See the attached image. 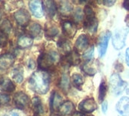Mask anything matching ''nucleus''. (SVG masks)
<instances>
[{
	"label": "nucleus",
	"mask_w": 129,
	"mask_h": 116,
	"mask_svg": "<svg viewBox=\"0 0 129 116\" xmlns=\"http://www.w3.org/2000/svg\"><path fill=\"white\" fill-rule=\"evenodd\" d=\"M49 75L44 70H38L35 72L29 79L30 88L39 94H45L49 88Z\"/></svg>",
	"instance_id": "nucleus-1"
},
{
	"label": "nucleus",
	"mask_w": 129,
	"mask_h": 116,
	"mask_svg": "<svg viewBox=\"0 0 129 116\" xmlns=\"http://www.w3.org/2000/svg\"><path fill=\"white\" fill-rule=\"evenodd\" d=\"M128 34L126 28H120L115 31L113 36V45L115 49L121 50L125 45V39Z\"/></svg>",
	"instance_id": "nucleus-2"
},
{
	"label": "nucleus",
	"mask_w": 129,
	"mask_h": 116,
	"mask_svg": "<svg viewBox=\"0 0 129 116\" xmlns=\"http://www.w3.org/2000/svg\"><path fill=\"white\" fill-rule=\"evenodd\" d=\"M58 57L56 54H42L38 59V65L42 69H47L52 66Z\"/></svg>",
	"instance_id": "nucleus-3"
},
{
	"label": "nucleus",
	"mask_w": 129,
	"mask_h": 116,
	"mask_svg": "<svg viewBox=\"0 0 129 116\" xmlns=\"http://www.w3.org/2000/svg\"><path fill=\"white\" fill-rule=\"evenodd\" d=\"M110 87L113 93L116 95L120 94L126 88L127 83L122 80L121 77L118 74H113L110 77Z\"/></svg>",
	"instance_id": "nucleus-4"
},
{
	"label": "nucleus",
	"mask_w": 129,
	"mask_h": 116,
	"mask_svg": "<svg viewBox=\"0 0 129 116\" xmlns=\"http://www.w3.org/2000/svg\"><path fill=\"white\" fill-rule=\"evenodd\" d=\"M14 101L16 106L20 109H24L29 103V99L26 94L23 92H18L14 94Z\"/></svg>",
	"instance_id": "nucleus-5"
},
{
	"label": "nucleus",
	"mask_w": 129,
	"mask_h": 116,
	"mask_svg": "<svg viewBox=\"0 0 129 116\" xmlns=\"http://www.w3.org/2000/svg\"><path fill=\"white\" fill-rule=\"evenodd\" d=\"M14 18L19 25L25 26L29 22L30 15L26 10L20 9L14 13Z\"/></svg>",
	"instance_id": "nucleus-6"
},
{
	"label": "nucleus",
	"mask_w": 129,
	"mask_h": 116,
	"mask_svg": "<svg viewBox=\"0 0 129 116\" xmlns=\"http://www.w3.org/2000/svg\"><path fill=\"white\" fill-rule=\"evenodd\" d=\"M111 38V32L110 31H107L104 32L100 38V42H99V46H98V51L100 56L102 57L105 55L108 46V42L109 40Z\"/></svg>",
	"instance_id": "nucleus-7"
},
{
	"label": "nucleus",
	"mask_w": 129,
	"mask_h": 116,
	"mask_svg": "<svg viewBox=\"0 0 129 116\" xmlns=\"http://www.w3.org/2000/svg\"><path fill=\"white\" fill-rule=\"evenodd\" d=\"M29 9L33 14L36 17H42L44 14V9L42 2L39 0H33L29 3Z\"/></svg>",
	"instance_id": "nucleus-8"
},
{
	"label": "nucleus",
	"mask_w": 129,
	"mask_h": 116,
	"mask_svg": "<svg viewBox=\"0 0 129 116\" xmlns=\"http://www.w3.org/2000/svg\"><path fill=\"white\" fill-rule=\"evenodd\" d=\"M79 109L84 112L91 113L97 109V104L94 99L88 98L82 101V103L79 104Z\"/></svg>",
	"instance_id": "nucleus-9"
},
{
	"label": "nucleus",
	"mask_w": 129,
	"mask_h": 116,
	"mask_svg": "<svg viewBox=\"0 0 129 116\" xmlns=\"http://www.w3.org/2000/svg\"><path fill=\"white\" fill-rule=\"evenodd\" d=\"M116 110L122 116H129V98L122 97L116 105Z\"/></svg>",
	"instance_id": "nucleus-10"
},
{
	"label": "nucleus",
	"mask_w": 129,
	"mask_h": 116,
	"mask_svg": "<svg viewBox=\"0 0 129 116\" xmlns=\"http://www.w3.org/2000/svg\"><path fill=\"white\" fill-rule=\"evenodd\" d=\"M14 63V57L11 54H5L0 56V69L10 68Z\"/></svg>",
	"instance_id": "nucleus-11"
},
{
	"label": "nucleus",
	"mask_w": 129,
	"mask_h": 116,
	"mask_svg": "<svg viewBox=\"0 0 129 116\" xmlns=\"http://www.w3.org/2000/svg\"><path fill=\"white\" fill-rule=\"evenodd\" d=\"M76 26L74 23L70 21H65L63 23V32L64 35L69 38H73L75 34L76 33Z\"/></svg>",
	"instance_id": "nucleus-12"
},
{
	"label": "nucleus",
	"mask_w": 129,
	"mask_h": 116,
	"mask_svg": "<svg viewBox=\"0 0 129 116\" xmlns=\"http://www.w3.org/2000/svg\"><path fill=\"white\" fill-rule=\"evenodd\" d=\"M98 26V20L94 17H87L85 23H84V27L85 29L88 31L89 32H95L97 31Z\"/></svg>",
	"instance_id": "nucleus-13"
},
{
	"label": "nucleus",
	"mask_w": 129,
	"mask_h": 116,
	"mask_svg": "<svg viewBox=\"0 0 129 116\" xmlns=\"http://www.w3.org/2000/svg\"><path fill=\"white\" fill-rule=\"evenodd\" d=\"M42 5H43L44 11H45L46 14L48 17H52L53 16H54L56 13V5L53 1H51V0L44 1L42 2Z\"/></svg>",
	"instance_id": "nucleus-14"
},
{
	"label": "nucleus",
	"mask_w": 129,
	"mask_h": 116,
	"mask_svg": "<svg viewBox=\"0 0 129 116\" xmlns=\"http://www.w3.org/2000/svg\"><path fill=\"white\" fill-rule=\"evenodd\" d=\"M73 110H74V105L70 101H67V102L62 103L61 106L58 109L60 115L63 116L70 115Z\"/></svg>",
	"instance_id": "nucleus-15"
},
{
	"label": "nucleus",
	"mask_w": 129,
	"mask_h": 116,
	"mask_svg": "<svg viewBox=\"0 0 129 116\" xmlns=\"http://www.w3.org/2000/svg\"><path fill=\"white\" fill-rule=\"evenodd\" d=\"M88 39L87 36L85 35H81L80 36H79V38L76 42V51L77 52L83 51L88 47Z\"/></svg>",
	"instance_id": "nucleus-16"
},
{
	"label": "nucleus",
	"mask_w": 129,
	"mask_h": 116,
	"mask_svg": "<svg viewBox=\"0 0 129 116\" xmlns=\"http://www.w3.org/2000/svg\"><path fill=\"white\" fill-rule=\"evenodd\" d=\"M33 38L31 37L26 35H21L18 38L17 46L22 49L28 48L33 45Z\"/></svg>",
	"instance_id": "nucleus-17"
},
{
	"label": "nucleus",
	"mask_w": 129,
	"mask_h": 116,
	"mask_svg": "<svg viewBox=\"0 0 129 116\" xmlns=\"http://www.w3.org/2000/svg\"><path fill=\"white\" fill-rule=\"evenodd\" d=\"M62 97L57 92H54L51 99V108L53 111H55L59 109L61 106Z\"/></svg>",
	"instance_id": "nucleus-18"
},
{
	"label": "nucleus",
	"mask_w": 129,
	"mask_h": 116,
	"mask_svg": "<svg viewBox=\"0 0 129 116\" xmlns=\"http://www.w3.org/2000/svg\"><path fill=\"white\" fill-rule=\"evenodd\" d=\"M59 12L63 16H68L72 11V6L67 1H60L58 6Z\"/></svg>",
	"instance_id": "nucleus-19"
},
{
	"label": "nucleus",
	"mask_w": 129,
	"mask_h": 116,
	"mask_svg": "<svg viewBox=\"0 0 129 116\" xmlns=\"http://www.w3.org/2000/svg\"><path fill=\"white\" fill-rule=\"evenodd\" d=\"M67 60L70 65H78L80 63V57L79 53L76 50L72 51L68 55H67Z\"/></svg>",
	"instance_id": "nucleus-20"
},
{
	"label": "nucleus",
	"mask_w": 129,
	"mask_h": 116,
	"mask_svg": "<svg viewBox=\"0 0 129 116\" xmlns=\"http://www.w3.org/2000/svg\"><path fill=\"white\" fill-rule=\"evenodd\" d=\"M28 30H29V34L31 36V38H36L40 34L41 30H42V27L39 23H33L29 26Z\"/></svg>",
	"instance_id": "nucleus-21"
},
{
	"label": "nucleus",
	"mask_w": 129,
	"mask_h": 116,
	"mask_svg": "<svg viewBox=\"0 0 129 116\" xmlns=\"http://www.w3.org/2000/svg\"><path fill=\"white\" fill-rule=\"evenodd\" d=\"M58 47L60 49V51L65 55H68L71 52V46L68 41L67 40H62L59 42Z\"/></svg>",
	"instance_id": "nucleus-22"
},
{
	"label": "nucleus",
	"mask_w": 129,
	"mask_h": 116,
	"mask_svg": "<svg viewBox=\"0 0 129 116\" xmlns=\"http://www.w3.org/2000/svg\"><path fill=\"white\" fill-rule=\"evenodd\" d=\"M33 108L36 113L37 114H42L43 113V106L42 104V101L38 97H33L32 100Z\"/></svg>",
	"instance_id": "nucleus-23"
},
{
	"label": "nucleus",
	"mask_w": 129,
	"mask_h": 116,
	"mask_svg": "<svg viewBox=\"0 0 129 116\" xmlns=\"http://www.w3.org/2000/svg\"><path fill=\"white\" fill-rule=\"evenodd\" d=\"M82 69L85 74L88 75H93L97 72V69H95L94 66H93L92 63L90 61H88L87 63L83 64L82 66Z\"/></svg>",
	"instance_id": "nucleus-24"
},
{
	"label": "nucleus",
	"mask_w": 129,
	"mask_h": 116,
	"mask_svg": "<svg viewBox=\"0 0 129 116\" xmlns=\"http://www.w3.org/2000/svg\"><path fill=\"white\" fill-rule=\"evenodd\" d=\"M0 88L2 91H7V92H12L14 91L15 87L14 85L13 84V82L9 80V79H6L4 81V82L0 85Z\"/></svg>",
	"instance_id": "nucleus-25"
},
{
	"label": "nucleus",
	"mask_w": 129,
	"mask_h": 116,
	"mask_svg": "<svg viewBox=\"0 0 129 116\" xmlns=\"http://www.w3.org/2000/svg\"><path fill=\"white\" fill-rule=\"evenodd\" d=\"M60 87L63 91H67L70 88V79L69 76L66 74L63 75L60 82Z\"/></svg>",
	"instance_id": "nucleus-26"
},
{
	"label": "nucleus",
	"mask_w": 129,
	"mask_h": 116,
	"mask_svg": "<svg viewBox=\"0 0 129 116\" xmlns=\"http://www.w3.org/2000/svg\"><path fill=\"white\" fill-rule=\"evenodd\" d=\"M12 77H13V79L17 83H21L23 79V69H14L13 71Z\"/></svg>",
	"instance_id": "nucleus-27"
},
{
	"label": "nucleus",
	"mask_w": 129,
	"mask_h": 116,
	"mask_svg": "<svg viewBox=\"0 0 129 116\" xmlns=\"http://www.w3.org/2000/svg\"><path fill=\"white\" fill-rule=\"evenodd\" d=\"M106 93H107V88H106V84L105 82L103 81L101 85H100V88H99V96H98V100L100 103H102L105 98L106 96Z\"/></svg>",
	"instance_id": "nucleus-28"
},
{
	"label": "nucleus",
	"mask_w": 129,
	"mask_h": 116,
	"mask_svg": "<svg viewBox=\"0 0 129 116\" xmlns=\"http://www.w3.org/2000/svg\"><path fill=\"white\" fill-rule=\"evenodd\" d=\"M73 82L75 86L76 87H79V86H81L84 82H85V79H84V77L79 74H75L73 75Z\"/></svg>",
	"instance_id": "nucleus-29"
},
{
	"label": "nucleus",
	"mask_w": 129,
	"mask_h": 116,
	"mask_svg": "<svg viewBox=\"0 0 129 116\" xmlns=\"http://www.w3.org/2000/svg\"><path fill=\"white\" fill-rule=\"evenodd\" d=\"M58 33V29L54 26H48L45 30V35L47 37H54Z\"/></svg>",
	"instance_id": "nucleus-30"
},
{
	"label": "nucleus",
	"mask_w": 129,
	"mask_h": 116,
	"mask_svg": "<svg viewBox=\"0 0 129 116\" xmlns=\"http://www.w3.org/2000/svg\"><path fill=\"white\" fill-rule=\"evenodd\" d=\"M94 56V46H91L84 54H83V57L85 60L90 61L91 60V59L93 58Z\"/></svg>",
	"instance_id": "nucleus-31"
},
{
	"label": "nucleus",
	"mask_w": 129,
	"mask_h": 116,
	"mask_svg": "<svg viewBox=\"0 0 129 116\" xmlns=\"http://www.w3.org/2000/svg\"><path fill=\"white\" fill-rule=\"evenodd\" d=\"M1 29H2V31L4 32L5 33H8L11 29V24L9 23V21L8 20H5L2 24V26H1Z\"/></svg>",
	"instance_id": "nucleus-32"
},
{
	"label": "nucleus",
	"mask_w": 129,
	"mask_h": 116,
	"mask_svg": "<svg viewBox=\"0 0 129 116\" xmlns=\"http://www.w3.org/2000/svg\"><path fill=\"white\" fill-rule=\"evenodd\" d=\"M74 19L76 21H80L82 20L83 18V13H82V11L81 8H78L75 10V12H74Z\"/></svg>",
	"instance_id": "nucleus-33"
},
{
	"label": "nucleus",
	"mask_w": 129,
	"mask_h": 116,
	"mask_svg": "<svg viewBox=\"0 0 129 116\" xmlns=\"http://www.w3.org/2000/svg\"><path fill=\"white\" fill-rule=\"evenodd\" d=\"M10 101V96L7 94L5 93H1L0 94V104L5 105L8 103Z\"/></svg>",
	"instance_id": "nucleus-34"
},
{
	"label": "nucleus",
	"mask_w": 129,
	"mask_h": 116,
	"mask_svg": "<svg viewBox=\"0 0 129 116\" xmlns=\"http://www.w3.org/2000/svg\"><path fill=\"white\" fill-rule=\"evenodd\" d=\"M8 42V36L7 34L0 30V47H3L7 44Z\"/></svg>",
	"instance_id": "nucleus-35"
},
{
	"label": "nucleus",
	"mask_w": 129,
	"mask_h": 116,
	"mask_svg": "<svg viewBox=\"0 0 129 116\" xmlns=\"http://www.w3.org/2000/svg\"><path fill=\"white\" fill-rule=\"evenodd\" d=\"M85 14L86 15V18L87 17H94V11H93L92 8L90 6H86L85 8Z\"/></svg>",
	"instance_id": "nucleus-36"
},
{
	"label": "nucleus",
	"mask_w": 129,
	"mask_h": 116,
	"mask_svg": "<svg viewBox=\"0 0 129 116\" xmlns=\"http://www.w3.org/2000/svg\"><path fill=\"white\" fill-rule=\"evenodd\" d=\"M115 2H116V1H114V0H106V1H104V2H103V3H104L105 5L108 6V7L112 6L113 5L115 4Z\"/></svg>",
	"instance_id": "nucleus-37"
},
{
	"label": "nucleus",
	"mask_w": 129,
	"mask_h": 116,
	"mask_svg": "<svg viewBox=\"0 0 129 116\" xmlns=\"http://www.w3.org/2000/svg\"><path fill=\"white\" fill-rule=\"evenodd\" d=\"M107 108H108V104L107 102H104V103L102 104V111L104 113H106L107 111Z\"/></svg>",
	"instance_id": "nucleus-38"
},
{
	"label": "nucleus",
	"mask_w": 129,
	"mask_h": 116,
	"mask_svg": "<svg viewBox=\"0 0 129 116\" xmlns=\"http://www.w3.org/2000/svg\"><path fill=\"white\" fill-rule=\"evenodd\" d=\"M28 66H29V68H30V69H34V67H35V63H34V61H33V60H29Z\"/></svg>",
	"instance_id": "nucleus-39"
},
{
	"label": "nucleus",
	"mask_w": 129,
	"mask_h": 116,
	"mask_svg": "<svg viewBox=\"0 0 129 116\" xmlns=\"http://www.w3.org/2000/svg\"><path fill=\"white\" fill-rule=\"evenodd\" d=\"M125 60H126V63L129 66V48L126 50V54H125Z\"/></svg>",
	"instance_id": "nucleus-40"
},
{
	"label": "nucleus",
	"mask_w": 129,
	"mask_h": 116,
	"mask_svg": "<svg viewBox=\"0 0 129 116\" xmlns=\"http://www.w3.org/2000/svg\"><path fill=\"white\" fill-rule=\"evenodd\" d=\"M123 5H124V7H125L126 9H128L129 10V1H125V2L123 3Z\"/></svg>",
	"instance_id": "nucleus-41"
},
{
	"label": "nucleus",
	"mask_w": 129,
	"mask_h": 116,
	"mask_svg": "<svg viewBox=\"0 0 129 116\" xmlns=\"http://www.w3.org/2000/svg\"><path fill=\"white\" fill-rule=\"evenodd\" d=\"M8 116H19V114L17 112H15V111H13V112H11L9 115Z\"/></svg>",
	"instance_id": "nucleus-42"
},
{
	"label": "nucleus",
	"mask_w": 129,
	"mask_h": 116,
	"mask_svg": "<svg viewBox=\"0 0 129 116\" xmlns=\"http://www.w3.org/2000/svg\"><path fill=\"white\" fill-rule=\"evenodd\" d=\"M73 116H85V115L83 114V113H82V112H75Z\"/></svg>",
	"instance_id": "nucleus-43"
},
{
	"label": "nucleus",
	"mask_w": 129,
	"mask_h": 116,
	"mask_svg": "<svg viewBox=\"0 0 129 116\" xmlns=\"http://www.w3.org/2000/svg\"><path fill=\"white\" fill-rule=\"evenodd\" d=\"M125 23L128 26H129V15H128L125 18Z\"/></svg>",
	"instance_id": "nucleus-44"
},
{
	"label": "nucleus",
	"mask_w": 129,
	"mask_h": 116,
	"mask_svg": "<svg viewBox=\"0 0 129 116\" xmlns=\"http://www.w3.org/2000/svg\"><path fill=\"white\" fill-rule=\"evenodd\" d=\"M4 81H5V80H4V79H3L2 75L0 74V85H2V84L4 82Z\"/></svg>",
	"instance_id": "nucleus-45"
},
{
	"label": "nucleus",
	"mask_w": 129,
	"mask_h": 116,
	"mask_svg": "<svg viewBox=\"0 0 129 116\" xmlns=\"http://www.w3.org/2000/svg\"><path fill=\"white\" fill-rule=\"evenodd\" d=\"M1 15H2V11H1V10H0V17H1Z\"/></svg>",
	"instance_id": "nucleus-46"
},
{
	"label": "nucleus",
	"mask_w": 129,
	"mask_h": 116,
	"mask_svg": "<svg viewBox=\"0 0 129 116\" xmlns=\"http://www.w3.org/2000/svg\"><path fill=\"white\" fill-rule=\"evenodd\" d=\"M51 116H59V115H52Z\"/></svg>",
	"instance_id": "nucleus-47"
},
{
	"label": "nucleus",
	"mask_w": 129,
	"mask_h": 116,
	"mask_svg": "<svg viewBox=\"0 0 129 116\" xmlns=\"http://www.w3.org/2000/svg\"><path fill=\"white\" fill-rule=\"evenodd\" d=\"M90 116H93V115H90Z\"/></svg>",
	"instance_id": "nucleus-48"
}]
</instances>
